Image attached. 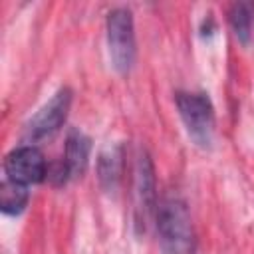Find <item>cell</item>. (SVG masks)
Masks as SVG:
<instances>
[{
	"instance_id": "obj_4",
	"label": "cell",
	"mask_w": 254,
	"mask_h": 254,
	"mask_svg": "<svg viewBox=\"0 0 254 254\" xmlns=\"http://www.w3.org/2000/svg\"><path fill=\"white\" fill-rule=\"evenodd\" d=\"M71 89L69 87H62L58 89L48 103H44L34 115L32 119L26 123L24 129V137L28 141H40L52 133H56L62 123H65L69 107H71Z\"/></svg>"
},
{
	"instance_id": "obj_5",
	"label": "cell",
	"mask_w": 254,
	"mask_h": 254,
	"mask_svg": "<svg viewBox=\"0 0 254 254\" xmlns=\"http://www.w3.org/2000/svg\"><path fill=\"white\" fill-rule=\"evenodd\" d=\"M4 173L6 179L22 183V185H36L48 177V163L42 151L34 145H22L12 149L4 159Z\"/></svg>"
},
{
	"instance_id": "obj_8",
	"label": "cell",
	"mask_w": 254,
	"mask_h": 254,
	"mask_svg": "<svg viewBox=\"0 0 254 254\" xmlns=\"http://www.w3.org/2000/svg\"><path fill=\"white\" fill-rule=\"evenodd\" d=\"M123 175V147L121 145H111L105 147L99 153L97 159V179L103 190L115 192Z\"/></svg>"
},
{
	"instance_id": "obj_10",
	"label": "cell",
	"mask_w": 254,
	"mask_h": 254,
	"mask_svg": "<svg viewBox=\"0 0 254 254\" xmlns=\"http://www.w3.org/2000/svg\"><path fill=\"white\" fill-rule=\"evenodd\" d=\"M228 20H230V26L236 34V38L242 42V44H248L250 42V36H252V12L246 4H232L230 12H228Z\"/></svg>"
},
{
	"instance_id": "obj_9",
	"label": "cell",
	"mask_w": 254,
	"mask_h": 254,
	"mask_svg": "<svg viewBox=\"0 0 254 254\" xmlns=\"http://www.w3.org/2000/svg\"><path fill=\"white\" fill-rule=\"evenodd\" d=\"M30 200L28 187L10 179H4L0 185V208L4 214H20Z\"/></svg>"
},
{
	"instance_id": "obj_1",
	"label": "cell",
	"mask_w": 254,
	"mask_h": 254,
	"mask_svg": "<svg viewBox=\"0 0 254 254\" xmlns=\"http://www.w3.org/2000/svg\"><path fill=\"white\" fill-rule=\"evenodd\" d=\"M155 220L163 254H194L196 236L185 200L177 196L163 198L157 204Z\"/></svg>"
},
{
	"instance_id": "obj_6",
	"label": "cell",
	"mask_w": 254,
	"mask_h": 254,
	"mask_svg": "<svg viewBox=\"0 0 254 254\" xmlns=\"http://www.w3.org/2000/svg\"><path fill=\"white\" fill-rule=\"evenodd\" d=\"M135 196L137 210L141 220H147L157 212V183H155V167L149 153L141 151L135 165Z\"/></svg>"
},
{
	"instance_id": "obj_7",
	"label": "cell",
	"mask_w": 254,
	"mask_h": 254,
	"mask_svg": "<svg viewBox=\"0 0 254 254\" xmlns=\"http://www.w3.org/2000/svg\"><path fill=\"white\" fill-rule=\"evenodd\" d=\"M91 153V139L83 135L81 131H71L65 141V153L62 159V165L65 169L67 179H77L85 173Z\"/></svg>"
},
{
	"instance_id": "obj_2",
	"label": "cell",
	"mask_w": 254,
	"mask_h": 254,
	"mask_svg": "<svg viewBox=\"0 0 254 254\" xmlns=\"http://www.w3.org/2000/svg\"><path fill=\"white\" fill-rule=\"evenodd\" d=\"M175 101L192 143L210 149L214 141V107L210 97L202 91H179Z\"/></svg>"
},
{
	"instance_id": "obj_3",
	"label": "cell",
	"mask_w": 254,
	"mask_h": 254,
	"mask_svg": "<svg viewBox=\"0 0 254 254\" xmlns=\"http://www.w3.org/2000/svg\"><path fill=\"white\" fill-rule=\"evenodd\" d=\"M107 46L113 67L127 73L135 64V28L133 14L125 6H117L107 14Z\"/></svg>"
}]
</instances>
